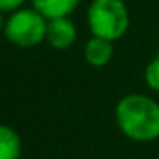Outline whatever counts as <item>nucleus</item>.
I'll return each instance as SVG.
<instances>
[{"label": "nucleus", "mask_w": 159, "mask_h": 159, "mask_svg": "<svg viewBox=\"0 0 159 159\" xmlns=\"http://www.w3.org/2000/svg\"><path fill=\"white\" fill-rule=\"evenodd\" d=\"M114 122L129 140L153 142L159 139V103L144 94H127L116 103Z\"/></svg>", "instance_id": "1"}, {"label": "nucleus", "mask_w": 159, "mask_h": 159, "mask_svg": "<svg viewBox=\"0 0 159 159\" xmlns=\"http://www.w3.org/2000/svg\"><path fill=\"white\" fill-rule=\"evenodd\" d=\"M86 15L92 36L112 43L124 38L129 28V10L124 0H92Z\"/></svg>", "instance_id": "2"}, {"label": "nucleus", "mask_w": 159, "mask_h": 159, "mask_svg": "<svg viewBox=\"0 0 159 159\" xmlns=\"http://www.w3.org/2000/svg\"><path fill=\"white\" fill-rule=\"evenodd\" d=\"M4 34L17 47H23V49L36 47L45 39L47 19L34 8L15 10L10 15V19H6Z\"/></svg>", "instance_id": "3"}, {"label": "nucleus", "mask_w": 159, "mask_h": 159, "mask_svg": "<svg viewBox=\"0 0 159 159\" xmlns=\"http://www.w3.org/2000/svg\"><path fill=\"white\" fill-rule=\"evenodd\" d=\"M77 39V26L69 17H58V19H49L47 21V34L45 41L56 49V51H66L69 49Z\"/></svg>", "instance_id": "4"}, {"label": "nucleus", "mask_w": 159, "mask_h": 159, "mask_svg": "<svg viewBox=\"0 0 159 159\" xmlns=\"http://www.w3.org/2000/svg\"><path fill=\"white\" fill-rule=\"evenodd\" d=\"M114 56V45L109 39L92 36L84 45V60L92 67H105Z\"/></svg>", "instance_id": "5"}, {"label": "nucleus", "mask_w": 159, "mask_h": 159, "mask_svg": "<svg viewBox=\"0 0 159 159\" xmlns=\"http://www.w3.org/2000/svg\"><path fill=\"white\" fill-rule=\"evenodd\" d=\"M79 2L81 0H32V8L49 21V19L67 17L69 13L75 11Z\"/></svg>", "instance_id": "6"}, {"label": "nucleus", "mask_w": 159, "mask_h": 159, "mask_svg": "<svg viewBox=\"0 0 159 159\" xmlns=\"http://www.w3.org/2000/svg\"><path fill=\"white\" fill-rule=\"evenodd\" d=\"M23 150V142L19 133L10 127L0 124V159H19Z\"/></svg>", "instance_id": "7"}, {"label": "nucleus", "mask_w": 159, "mask_h": 159, "mask_svg": "<svg viewBox=\"0 0 159 159\" xmlns=\"http://www.w3.org/2000/svg\"><path fill=\"white\" fill-rule=\"evenodd\" d=\"M144 83L152 92L159 94V52L144 67Z\"/></svg>", "instance_id": "8"}, {"label": "nucleus", "mask_w": 159, "mask_h": 159, "mask_svg": "<svg viewBox=\"0 0 159 159\" xmlns=\"http://www.w3.org/2000/svg\"><path fill=\"white\" fill-rule=\"evenodd\" d=\"M25 0H0V10H2L4 13L6 11H15L23 6Z\"/></svg>", "instance_id": "9"}, {"label": "nucleus", "mask_w": 159, "mask_h": 159, "mask_svg": "<svg viewBox=\"0 0 159 159\" xmlns=\"http://www.w3.org/2000/svg\"><path fill=\"white\" fill-rule=\"evenodd\" d=\"M4 28H6V19H4V11L0 10V32H4Z\"/></svg>", "instance_id": "10"}]
</instances>
